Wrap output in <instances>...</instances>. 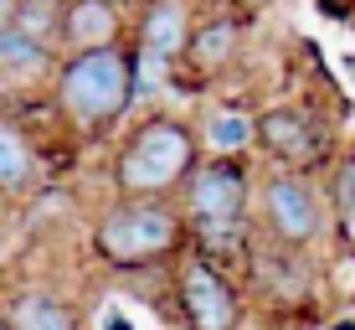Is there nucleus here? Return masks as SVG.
Listing matches in <instances>:
<instances>
[{
    "label": "nucleus",
    "mask_w": 355,
    "mask_h": 330,
    "mask_svg": "<svg viewBox=\"0 0 355 330\" xmlns=\"http://www.w3.org/2000/svg\"><path fill=\"white\" fill-rule=\"evenodd\" d=\"M201 165V140L196 124L180 114H139L114 145L108 160V186L124 201H175L186 176Z\"/></svg>",
    "instance_id": "f257e3e1"
},
{
    "label": "nucleus",
    "mask_w": 355,
    "mask_h": 330,
    "mask_svg": "<svg viewBox=\"0 0 355 330\" xmlns=\"http://www.w3.org/2000/svg\"><path fill=\"white\" fill-rule=\"evenodd\" d=\"M57 119L72 134H114L139 104V83H134V52L129 47H108V52H83L62 57L46 83Z\"/></svg>",
    "instance_id": "f03ea898"
},
{
    "label": "nucleus",
    "mask_w": 355,
    "mask_h": 330,
    "mask_svg": "<svg viewBox=\"0 0 355 330\" xmlns=\"http://www.w3.org/2000/svg\"><path fill=\"white\" fill-rule=\"evenodd\" d=\"M93 258L114 274H144V268H170L191 248L186 217L175 201H124L114 197L88 227Z\"/></svg>",
    "instance_id": "7ed1b4c3"
},
{
    "label": "nucleus",
    "mask_w": 355,
    "mask_h": 330,
    "mask_svg": "<svg viewBox=\"0 0 355 330\" xmlns=\"http://www.w3.org/2000/svg\"><path fill=\"white\" fill-rule=\"evenodd\" d=\"M252 232L268 248L284 253H314L335 232V212L324 201L320 176L258 165V191H252Z\"/></svg>",
    "instance_id": "20e7f679"
},
{
    "label": "nucleus",
    "mask_w": 355,
    "mask_h": 330,
    "mask_svg": "<svg viewBox=\"0 0 355 330\" xmlns=\"http://www.w3.org/2000/svg\"><path fill=\"white\" fill-rule=\"evenodd\" d=\"M252 191H258L252 155H201V165L186 176V186L175 197V212L186 217L191 238L248 232L252 227Z\"/></svg>",
    "instance_id": "39448f33"
},
{
    "label": "nucleus",
    "mask_w": 355,
    "mask_h": 330,
    "mask_svg": "<svg viewBox=\"0 0 355 330\" xmlns=\"http://www.w3.org/2000/svg\"><path fill=\"white\" fill-rule=\"evenodd\" d=\"M252 150L278 170H299V176H324L335 165V145L329 124L309 104H268L252 114Z\"/></svg>",
    "instance_id": "423d86ee"
},
{
    "label": "nucleus",
    "mask_w": 355,
    "mask_h": 330,
    "mask_svg": "<svg viewBox=\"0 0 355 330\" xmlns=\"http://www.w3.org/2000/svg\"><path fill=\"white\" fill-rule=\"evenodd\" d=\"M170 289H175V310L186 330H248V295L237 274H222L216 263L180 253L170 263Z\"/></svg>",
    "instance_id": "0eeeda50"
},
{
    "label": "nucleus",
    "mask_w": 355,
    "mask_h": 330,
    "mask_svg": "<svg viewBox=\"0 0 355 330\" xmlns=\"http://www.w3.org/2000/svg\"><path fill=\"white\" fill-rule=\"evenodd\" d=\"M242 47H248V21L237 10H196L191 36L175 63V83L180 88H206V83L227 78L237 67Z\"/></svg>",
    "instance_id": "6e6552de"
},
{
    "label": "nucleus",
    "mask_w": 355,
    "mask_h": 330,
    "mask_svg": "<svg viewBox=\"0 0 355 330\" xmlns=\"http://www.w3.org/2000/svg\"><path fill=\"white\" fill-rule=\"evenodd\" d=\"M108 47H129V10L114 0H62L57 57L108 52Z\"/></svg>",
    "instance_id": "1a4fd4ad"
},
{
    "label": "nucleus",
    "mask_w": 355,
    "mask_h": 330,
    "mask_svg": "<svg viewBox=\"0 0 355 330\" xmlns=\"http://www.w3.org/2000/svg\"><path fill=\"white\" fill-rule=\"evenodd\" d=\"M0 315L10 320V330H83L78 310L57 295V289L42 284H21L0 299Z\"/></svg>",
    "instance_id": "9d476101"
},
{
    "label": "nucleus",
    "mask_w": 355,
    "mask_h": 330,
    "mask_svg": "<svg viewBox=\"0 0 355 330\" xmlns=\"http://www.w3.org/2000/svg\"><path fill=\"white\" fill-rule=\"evenodd\" d=\"M31 186H42V150L31 145V134L10 114H0V191L16 201Z\"/></svg>",
    "instance_id": "9b49d317"
},
{
    "label": "nucleus",
    "mask_w": 355,
    "mask_h": 330,
    "mask_svg": "<svg viewBox=\"0 0 355 330\" xmlns=\"http://www.w3.org/2000/svg\"><path fill=\"white\" fill-rule=\"evenodd\" d=\"M62 57L52 52V47H42V42H31V36H21V31H10V26H0V72L6 78H21V83H52V72Z\"/></svg>",
    "instance_id": "f8f14e48"
},
{
    "label": "nucleus",
    "mask_w": 355,
    "mask_h": 330,
    "mask_svg": "<svg viewBox=\"0 0 355 330\" xmlns=\"http://www.w3.org/2000/svg\"><path fill=\"white\" fill-rule=\"evenodd\" d=\"M196 140L201 155H252V114L222 108V114L196 119Z\"/></svg>",
    "instance_id": "ddd939ff"
},
{
    "label": "nucleus",
    "mask_w": 355,
    "mask_h": 330,
    "mask_svg": "<svg viewBox=\"0 0 355 330\" xmlns=\"http://www.w3.org/2000/svg\"><path fill=\"white\" fill-rule=\"evenodd\" d=\"M57 26H62V0H16L10 6V31L57 52Z\"/></svg>",
    "instance_id": "4468645a"
},
{
    "label": "nucleus",
    "mask_w": 355,
    "mask_h": 330,
    "mask_svg": "<svg viewBox=\"0 0 355 330\" xmlns=\"http://www.w3.org/2000/svg\"><path fill=\"white\" fill-rule=\"evenodd\" d=\"M324 284L335 289V295L355 299V242H340V248L329 253V263H324Z\"/></svg>",
    "instance_id": "2eb2a0df"
},
{
    "label": "nucleus",
    "mask_w": 355,
    "mask_h": 330,
    "mask_svg": "<svg viewBox=\"0 0 355 330\" xmlns=\"http://www.w3.org/2000/svg\"><path fill=\"white\" fill-rule=\"evenodd\" d=\"M6 222H10V197L0 191V232H6Z\"/></svg>",
    "instance_id": "dca6fc26"
},
{
    "label": "nucleus",
    "mask_w": 355,
    "mask_h": 330,
    "mask_svg": "<svg viewBox=\"0 0 355 330\" xmlns=\"http://www.w3.org/2000/svg\"><path fill=\"white\" fill-rule=\"evenodd\" d=\"M10 6H16V0H0V26H10Z\"/></svg>",
    "instance_id": "f3484780"
},
{
    "label": "nucleus",
    "mask_w": 355,
    "mask_h": 330,
    "mask_svg": "<svg viewBox=\"0 0 355 330\" xmlns=\"http://www.w3.org/2000/svg\"><path fill=\"white\" fill-rule=\"evenodd\" d=\"M0 330H10V320H6V315H0Z\"/></svg>",
    "instance_id": "a211bd4d"
}]
</instances>
